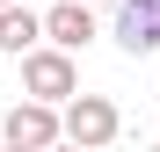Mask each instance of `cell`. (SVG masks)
<instances>
[{
	"label": "cell",
	"mask_w": 160,
	"mask_h": 152,
	"mask_svg": "<svg viewBox=\"0 0 160 152\" xmlns=\"http://www.w3.org/2000/svg\"><path fill=\"white\" fill-rule=\"evenodd\" d=\"M22 94L29 101H51V109H66V101L80 94V72H73V51H29L22 58Z\"/></svg>",
	"instance_id": "7a4b0ae2"
},
{
	"label": "cell",
	"mask_w": 160,
	"mask_h": 152,
	"mask_svg": "<svg viewBox=\"0 0 160 152\" xmlns=\"http://www.w3.org/2000/svg\"><path fill=\"white\" fill-rule=\"evenodd\" d=\"M0 138L22 145V152H51L58 145V109H51V101H15L8 123H0Z\"/></svg>",
	"instance_id": "3957f363"
},
{
	"label": "cell",
	"mask_w": 160,
	"mask_h": 152,
	"mask_svg": "<svg viewBox=\"0 0 160 152\" xmlns=\"http://www.w3.org/2000/svg\"><path fill=\"white\" fill-rule=\"evenodd\" d=\"M0 152H22V145H0Z\"/></svg>",
	"instance_id": "9c48e42d"
},
{
	"label": "cell",
	"mask_w": 160,
	"mask_h": 152,
	"mask_svg": "<svg viewBox=\"0 0 160 152\" xmlns=\"http://www.w3.org/2000/svg\"><path fill=\"white\" fill-rule=\"evenodd\" d=\"M0 7H22V0H0Z\"/></svg>",
	"instance_id": "ba28073f"
},
{
	"label": "cell",
	"mask_w": 160,
	"mask_h": 152,
	"mask_svg": "<svg viewBox=\"0 0 160 152\" xmlns=\"http://www.w3.org/2000/svg\"><path fill=\"white\" fill-rule=\"evenodd\" d=\"M80 7H88V0H80Z\"/></svg>",
	"instance_id": "30bf717a"
},
{
	"label": "cell",
	"mask_w": 160,
	"mask_h": 152,
	"mask_svg": "<svg viewBox=\"0 0 160 152\" xmlns=\"http://www.w3.org/2000/svg\"><path fill=\"white\" fill-rule=\"evenodd\" d=\"M37 36H44V15H29V7H0V51H22V58H29Z\"/></svg>",
	"instance_id": "8992f818"
},
{
	"label": "cell",
	"mask_w": 160,
	"mask_h": 152,
	"mask_svg": "<svg viewBox=\"0 0 160 152\" xmlns=\"http://www.w3.org/2000/svg\"><path fill=\"white\" fill-rule=\"evenodd\" d=\"M131 58L160 51V0H117V29H109Z\"/></svg>",
	"instance_id": "277c9868"
},
{
	"label": "cell",
	"mask_w": 160,
	"mask_h": 152,
	"mask_svg": "<svg viewBox=\"0 0 160 152\" xmlns=\"http://www.w3.org/2000/svg\"><path fill=\"white\" fill-rule=\"evenodd\" d=\"M117 131H124V116H117V101H109V94H73L66 109H58V138L80 145V152H102Z\"/></svg>",
	"instance_id": "6da1fadb"
},
{
	"label": "cell",
	"mask_w": 160,
	"mask_h": 152,
	"mask_svg": "<svg viewBox=\"0 0 160 152\" xmlns=\"http://www.w3.org/2000/svg\"><path fill=\"white\" fill-rule=\"evenodd\" d=\"M51 152H80V145H66V138H58V145H51Z\"/></svg>",
	"instance_id": "52a82bcc"
},
{
	"label": "cell",
	"mask_w": 160,
	"mask_h": 152,
	"mask_svg": "<svg viewBox=\"0 0 160 152\" xmlns=\"http://www.w3.org/2000/svg\"><path fill=\"white\" fill-rule=\"evenodd\" d=\"M44 36H51V51H88L102 29H95V15L80 7V0H58V7L44 15Z\"/></svg>",
	"instance_id": "5b68a950"
}]
</instances>
